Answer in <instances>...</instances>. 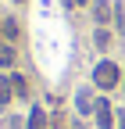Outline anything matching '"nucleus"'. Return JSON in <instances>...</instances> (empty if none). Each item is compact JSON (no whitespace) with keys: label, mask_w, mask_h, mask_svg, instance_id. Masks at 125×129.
Segmentation results:
<instances>
[{"label":"nucleus","mask_w":125,"mask_h":129,"mask_svg":"<svg viewBox=\"0 0 125 129\" xmlns=\"http://www.w3.org/2000/svg\"><path fill=\"white\" fill-rule=\"evenodd\" d=\"M121 79H125V75H121V68H118L114 61H100L97 68H93V83H97V90H114Z\"/></svg>","instance_id":"f257e3e1"},{"label":"nucleus","mask_w":125,"mask_h":129,"mask_svg":"<svg viewBox=\"0 0 125 129\" xmlns=\"http://www.w3.org/2000/svg\"><path fill=\"white\" fill-rule=\"evenodd\" d=\"M93 111H97V129H114V108H111L107 97H100Z\"/></svg>","instance_id":"f03ea898"},{"label":"nucleus","mask_w":125,"mask_h":129,"mask_svg":"<svg viewBox=\"0 0 125 129\" xmlns=\"http://www.w3.org/2000/svg\"><path fill=\"white\" fill-rule=\"evenodd\" d=\"M93 18H97V25H107L111 22V4H107V0H97V4H93Z\"/></svg>","instance_id":"7ed1b4c3"},{"label":"nucleus","mask_w":125,"mask_h":129,"mask_svg":"<svg viewBox=\"0 0 125 129\" xmlns=\"http://www.w3.org/2000/svg\"><path fill=\"white\" fill-rule=\"evenodd\" d=\"M29 129H46V111L43 108H32V111H29Z\"/></svg>","instance_id":"20e7f679"},{"label":"nucleus","mask_w":125,"mask_h":129,"mask_svg":"<svg viewBox=\"0 0 125 129\" xmlns=\"http://www.w3.org/2000/svg\"><path fill=\"white\" fill-rule=\"evenodd\" d=\"M93 43H97L100 50H107V47H111V29H107V25H100L97 32H93Z\"/></svg>","instance_id":"39448f33"},{"label":"nucleus","mask_w":125,"mask_h":129,"mask_svg":"<svg viewBox=\"0 0 125 129\" xmlns=\"http://www.w3.org/2000/svg\"><path fill=\"white\" fill-rule=\"evenodd\" d=\"M11 97H14V86H11V79H7V75H0V108H4V104L11 101Z\"/></svg>","instance_id":"423d86ee"},{"label":"nucleus","mask_w":125,"mask_h":129,"mask_svg":"<svg viewBox=\"0 0 125 129\" xmlns=\"http://www.w3.org/2000/svg\"><path fill=\"white\" fill-rule=\"evenodd\" d=\"M11 64H14V47L0 43V68H11Z\"/></svg>","instance_id":"0eeeda50"},{"label":"nucleus","mask_w":125,"mask_h":129,"mask_svg":"<svg viewBox=\"0 0 125 129\" xmlns=\"http://www.w3.org/2000/svg\"><path fill=\"white\" fill-rule=\"evenodd\" d=\"M11 86H14L18 97H25V93H29V79H25V75H11Z\"/></svg>","instance_id":"6e6552de"},{"label":"nucleus","mask_w":125,"mask_h":129,"mask_svg":"<svg viewBox=\"0 0 125 129\" xmlns=\"http://www.w3.org/2000/svg\"><path fill=\"white\" fill-rule=\"evenodd\" d=\"M75 104H79V111H82V115H89V108H97V104L89 101V93H86V90H79V97H75Z\"/></svg>","instance_id":"1a4fd4ad"},{"label":"nucleus","mask_w":125,"mask_h":129,"mask_svg":"<svg viewBox=\"0 0 125 129\" xmlns=\"http://www.w3.org/2000/svg\"><path fill=\"white\" fill-rule=\"evenodd\" d=\"M4 36H7V40L18 36V22H14V18H7V22H4Z\"/></svg>","instance_id":"9d476101"},{"label":"nucleus","mask_w":125,"mask_h":129,"mask_svg":"<svg viewBox=\"0 0 125 129\" xmlns=\"http://www.w3.org/2000/svg\"><path fill=\"white\" fill-rule=\"evenodd\" d=\"M118 129H125V111H121V115H118Z\"/></svg>","instance_id":"9b49d317"},{"label":"nucleus","mask_w":125,"mask_h":129,"mask_svg":"<svg viewBox=\"0 0 125 129\" xmlns=\"http://www.w3.org/2000/svg\"><path fill=\"white\" fill-rule=\"evenodd\" d=\"M75 4H86V0H75Z\"/></svg>","instance_id":"f8f14e48"},{"label":"nucleus","mask_w":125,"mask_h":129,"mask_svg":"<svg viewBox=\"0 0 125 129\" xmlns=\"http://www.w3.org/2000/svg\"><path fill=\"white\" fill-rule=\"evenodd\" d=\"M0 32H4V22H0Z\"/></svg>","instance_id":"ddd939ff"},{"label":"nucleus","mask_w":125,"mask_h":129,"mask_svg":"<svg viewBox=\"0 0 125 129\" xmlns=\"http://www.w3.org/2000/svg\"><path fill=\"white\" fill-rule=\"evenodd\" d=\"M18 4H25V0H18Z\"/></svg>","instance_id":"4468645a"}]
</instances>
